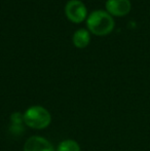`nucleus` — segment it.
I'll return each mask as SVG.
<instances>
[{"label": "nucleus", "mask_w": 150, "mask_h": 151, "mask_svg": "<svg viewBox=\"0 0 150 151\" xmlns=\"http://www.w3.org/2000/svg\"><path fill=\"white\" fill-rule=\"evenodd\" d=\"M24 151H56L46 139L39 136L29 138L24 145Z\"/></svg>", "instance_id": "5"}, {"label": "nucleus", "mask_w": 150, "mask_h": 151, "mask_svg": "<svg viewBox=\"0 0 150 151\" xmlns=\"http://www.w3.org/2000/svg\"><path fill=\"white\" fill-rule=\"evenodd\" d=\"M72 41L76 47H78V48L86 47L90 41V32L88 30H85V29H78V30L75 31V33L73 34Z\"/></svg>", "instance_id": "6"}, {"label": "nucleus", "mask_w": 150, "mask_h": 151, "mask_svg": "<svg viewBox=\"0 0 150 151\" xmlns=\"http://www.w3.org/2000/svg\"><path fill=\"white\" fill-rule=\"evenodd\" d=\"M106 10L114 17H124L131 12L132 4L130 0H107Z\"/></svg>", "instance_id": "4"}, {"label": "nucleus", "mask_w": 150, "mask_h": 151, "mask_svg": "<svg viewBox=\"0 0 150 151\" xmlns=\"http://www.w3.org/2000/svg\"><path fill=\"white\" fill-rule=\"evenodd\" d=\"M86 26L95 35L104 36L112 32L114 29V20L112 16L105 10H95L88 16Z\"/></svg>", "instance_id": "1"}, {"label": "nucleus", "mask_w": 150, "mask_h": 151, "mask_svg": "<svg viewBox=\"0 0 150 151\" xmlns=\"http://www.w3.org/2000/svg\"><path fill=\"white\" fill-rule=\"evenodd\" d=\"M57 151H80V147L74 140H65L59 144Z\"/></svg>", "instance_id": "7"}, {"label": "nucleus", "mask_w": 150, "mask_h": 151, "mask_svg": "<svg viewBox=\"0 0 150 151\" xmlns=\"http://www.w3.org/2000/svg\"><path fill=\"white\" fill-rule=\"evenodd\" d=\"M66 17L73 23H81L88 16V9L80 0H70L65 6Z\"/></svg>", "instance_id": "3"}, {"label": "nucleus", "mask_w": 150, "mask_h": 151, "mask_svg": "<svg viewBox=\"0 0 150 151\" xmlns=\"http://www.w3.org/2000/svg\"><path fill=\"white\" fill-rule=\"evenodd\" d=\"M23 120L29 127L42 129L50 125L52 116L45 108L41 106H32L26 110L23 115Z\"/></svg>", "instance_id": "2"}]
</instances>
